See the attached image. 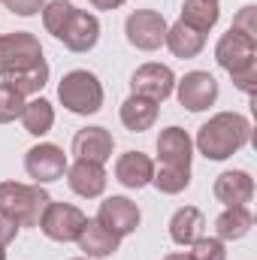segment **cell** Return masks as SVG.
<instances>
[{
	"instance_id": "obj_1",
	"label": "cell",
	"mask_w": 257,
	"mask_h": 260,
	"mask_svg": "<svg viewBox=\"0 0 257 260\" xmlns=\"http://www.w3.org/2000/svg\"><path fill=\"white\" fill-rule=\"evenodd\" d=\"M251 139V124L239 112H218L197 130V148L206 160H227Z\"/></svg>"
},
{
	"instance_id": "obj_2",
	"label": "cell",
	"mask_w": 257,
	"mask_h": 260,
	"mask_svg": "<svg viewBox=\"0 0 257 260\" xmlns=\"http://www.w3.org/2000/svg\"><path fill=\"white\" fill-rule=\"evenodd\" d=\"M52 197L43 185H21V182H0V215L21 227H40V218L46 212Z\"/></svg>"
},
{
	"instance_id": "obj_3",
	"label": "cell",
	"mask_w": 257,
	"mask_h": 260,
	"mask_svg": "<svg viewBox=\"0 0 257 260\" xmlns=\"http://www.w3.org/2000/svg\"><path fill=\"white\" fill-rule=\"evenodd\" d=\"M58 100L73 115H94L103 106V85L88 70H70L58 85Z\"/></svg>"
},
{
	"instance_id": "obj_4",
	"label": "cell",
	"mask_w": 257,
	"mask_h": 260,
	"mask_svg": "<svg viewBox=\"0 0 257 260\" xmlns=\"http://www.w3.org/2000/svg\"><path fill=\"white\" fill-rule=\"evenodd\" d=\"M167 18L157 12V9H133L124 21V34H127V43L139 52H154L164 46V37H167Z\"/></svg>"
},
{
	"instance_id": "obj_5",
	"label": "cell",
	"mask_w": 257,
	"mask_h": 260,
	"mask_svg": "<svg viewBox=\"0 0 257 260\" xmlns=\"http://www.w3.org/2000/svg\"><path fill=\"white\" fill-rule=\"evenodd\" d=\"M85 212L73 203H55L49 200L43 218H40V230L52 239V242H76V236L85 227Z\"/></svg>"
},
{
	"instance_id": "obj_6",
	"label": "cell",
	"mask_w": 257,
	"mask_h": 260,
	"mask_svg": "<svg viewBox=\"0 0 257 260\" xmlns=\"http://www.w3.org/2000/svg\"><path fill=\"white\" fill-rule=\"evenodd\" d=\"M40 58H43V46L30 30H15V34L0 37V79L37 64Z\"/></svg>"
},
{
	"instance_id": "obj_7",
	"label": "cell",
	"mask_w": 257,
	"mask_h": 260,
	"mask_svg": "<svg viewBox=\"0 0 257 260\" xmlns=\"http://www.w3.org/2000/svg\"><path fill=\"white\" fill-rule=\"evenodd\" d=\"M67 167L70 164H67L64 148L55 142H40V145L27 148V154H24V170L37 185H49V182L64 179Z\"/></svg>"
},
{
	"instance_id": "obj_8",
	"label": "cell",
	"mask_w": 257,
	"mask_h": 260,
	"mask_svg": "<svg viewBox=\"0 0 257 260\" xmlns=\"http://www.w3.org/2000/svg\"><path fill=\"white\" fill-rule=\"evenodd\" d=\"M176 97H179V103L188 112H203V109L215 106V100H218V82L206 70L185 73V79L176 82Z\"/></svg>"
},
{
	"instance_id": "obj_9",
	"label": "cell",
	"mask_w": 257,
	"mask_h": 260,
	"mask_svg": "<svg viewBox=\"0 0 257 260\" xmlns=\"http://www.w3.org/2000/svg\"><path fill=\"white\" fill-rule=\"evenodd\" d=\"M130 88H133V94H139L145 100L164 103L176 91V73L167 64H142L130 76Z\"/></svg>"
},
{
	"instance_id": "obj_10",
	"label": "cell",
	"mask_w": 257,
	"mask_h": 260,
	"mask_svg": "<svg viewBox=\"0 0 257 260\" xmlns=\"http://www.w3.org/2000/svg\"><path fill=\"white\" fill-rule=\"evenodd\" d=\"M97 221L109 233H115L118 239H124V236H130L139 227L142 212H139V206L133 200H127V197H106L100 203V209H97Z\"/></svg>"
},
{
	"instance_id": "obj_11",
	"label": "cell",
	"mask_w": 257,
	"mask_h": 260,
	"mask_svg": "<svg viewBox=\"0 0 257 260\" xmlns=\"http://www.w3.org/2000/svg\"><path fill=\"white\" fill-rule=\"evenodd\" d=\"M215 61H218V67H224L227 73H236L242 67L254 64L257 61V40L230 27L218 40V46H215Z\"/></svg>"
},
{
	"instance_id": "obj_12",
	"label": "cell",
	"mask_w": 257,
	"mask_h": 260,
	"mask_svg": "<svg viewBox=\"0 0 257 260\" xmlns=\"http://www.w3.org/2000/svg\"><path fill=\"white\" fill-rule=\"evenodd\" d=\"M58 40L64 43L70 52H76V55L91 52L97 46V40H100V21H97V15H91L85 9H73V15L64 24V30H61Z\"/></svg>"
},
{
	"instance_id": "obj_13",
	"label": "cell",
	"mask_w": 257,
	"mask_h": 260,
	"mask_svg": "<svg viewBox=\"0 0 257 260\" xmlns=\"http://www.w3.org/2000/svg\"><path fill=\"white\" fill-rule=\"evenodd\" d=\"M115 139L106 127H82L73 136V154L76 160H91V164H106L112 157Z\"/></svg>"
},
{
	"instance_id": "obj_14",
	"label": "cell",
	"mask_w": 257,
	"mask_h": 260,
	"mask_svg": "<svg viewBox=\"0 0 257 260\" xmlns=\"http://www.w3.org/2000/svg\"><path fill=\"white\" fill-rule=\"evenodd\" d=\"M76 245H79V251L88 260H100V257L115 254L118 245H121V239H118L115 233H109L97 218H88L85 227H82V233L76 236Z\"/></svg>"
},
{
	"instance_id": "obj_15",
	"label": "cell",
	"mask_w": 257,
	"mask_h": 260,
	"mask_svg": "<svg viewBox=\"0 0 257 260\" xmlns=\"http://www.w3.org/2000/svg\"><path fill=\"white\" fill-rule=\"evenodd\" d=\"M194 139L182 127H164L157 136V160L164 167H191Z\"/></svg>"
},
{
	"instance_id": "obj_16",
	"label": "cell",
	"mask_w": 257,
	"mask_h": 260,
	"mask_svg": "<svg viewBox=\"0 0 257 260\" xmlns=\"http://www.w3.org/2000/svg\"><path fill=\"white\" fill-rule=\"evenodd\" d=\"M67 182L73 188V194L85 197V200H94L106 191V170L103 164H91V160H76L67 167Z\"/></svg>"
},
{
	"instance_id": "obj_17",
	"label": "cell",
	"mask_w": 257,
	"mask_h": 260,
	"mask_svg": "<svg viewBox=\"0 0 257 260\" xmlns=\"http://www.w3.org/2000/svg\"><path fill=\"white\" fill-rule=\"evenodd\" d=\"M115 179L130 188V191H139L145 185H151L154 179V160L142 151H124L118 160H115Z\"/></svg>"
},
{
	"instance_id": "obj_18",
	"label": "cell",
	"mask_w": 257,
	"mask_h": 260,
	"mask_svg": "<svg viewBox=\"0 0 257 260\" xmlns=\"http://www.w3.org/2000/svg\"><path fill=\"white\" fill-rule=\"evenodd\" d=\"M215 197L224 206H248L254 197V179L245 170H227L215 179Z\"/></svg>"
},
{
	"instance_id": "obj_19",
	"label": "cell",
	"mask_w": 257,
	"mask_h": 260,
	"mask_svg": "<svg viewBox=\"0 0 257 260\" xmlns=\"http://www.w3.org/2000/svg\"><path fill=\"white\" fill-rule=\"evenodd\" d=\"M203 227H206V215L197 206H182L170 218V239L176 245H182V248H191L194 242L203 236Z\"/></svg>"
},
{
	"instance_id": "obj_20",
	"label": "cell",
	"mask_w": 257,
	"mask_h": 260,
	"mask_svg": "<svg viewBox=\"0 0 257 260\" xmlns=\"http://www.w3.org/2000/svg\"><path fill=\"white\" fill-rule=\"evenodd\" d=\"M164 46H167L176 58L188 61V58H197V55L206 49V34H203V30H194L191 24H185V21H176V24L167 27Z\"/></svg>"
},
{
	"instance_id": "obj_21",
	"label": "cell",
	"mask_w": 257,
	"mask_h": 260,
	"mask_svg": "<svg viewBox=\"0 0 257 260\" xmlns=\"http://www.w3.org/2000/svg\"><path fill=\"white\" fill-rule=\"evenodd\" d=\"M254 227V215L248 206H227L218 218H215V233L221 242H233V239H242L248 236Z\"/></svg>"
},
{
	"instance_id": "obj_22",
	"label": "cell",
	"mask_w": 257,
	"mask_h": 260,
	"mask_svg": "<svg viewBox=\"0 0 257 260\" xmlns=\"http://www.w3.org/2000/svg\"><path fill=\"white\" fill-rule=\"evenodd\" d=\"M121 124L133 133H142V130H151L157 121V103L154 100H145L139 94H130L127 100L121 103Z\"/></svg>"
},
{
	"instance_id": "obj_23",
	"label": "cell",
	"mask_w": 257,
	"mask_h": 260,
	"mask_svg": "<svg viewBox=\"0 0 257 260\" xmlns=\"http://www.w3.org/2000/svg\"><path fill=\"white\" fill-rule=\"evenodd\" d=\"M3 82H6L12 91H18L21 97L40 94V91L46 88V82H49V64H46V58H40L37 64H30V67H24V70H15V73L3 76Z\"/></svg>"
},
{
	"instance_id": "obj_24",
	"label": "cell",
	"mask_w": 257,
	"mask_h": 260,
	"mask_svg": "<svg viewBox=\"0 0 257 260\" xmlns=\"http://www.w3.org/2000/svg\"><path fill=\"white\" fill-rule=\"evenodd\" d=\"M21 124H24V130L30 136H46L49 130L55 127V106L46 97L27 100L24 103V112H21Z\"/></svg>"
},
{
	"instance_id": "obj_25",
	"label": "cell",
	"mask_w": 257,
	"mask_h": 260,
	"mask_svg": "<svg viewBox=\"0 0 257 260\" xmlns=\"http://www.w3.org/2000/svg\"><path fill=\"white\" fill-rule=\"evenodd\" d=\"M218 18H221V9L215 0H185L182 15H179V21L191 24L194 30H203V34H209L218 24Z\"/></svg>"
},
{
	"instance_id": "obj_26",
	"label": "cell",
	"mask_w": 257,
	"mask_h": 260,
	"mask_svg": "<svg viewBox=\"0 0 257 260\" xmlns=\"http://www.w3.org/2000/svg\"><path fill=\"white\" fill-rule=\"evenodd\" d=\"M151 185L160 191V194H182L188 185H191V167H157L154 170V179Z\"/></svg>"
},
{
	"instance_id": "obj_27",
	"label": "cell",
	"mask_w": 257,
	"mask_h": 260,
	"mask_svg": "<svg viewBox=\"0 0 257 260\" xmlns=\"http://www.w3.org/2000/svg\"><path fill=\"white\" fill-rule=\"evenodd\" d=\"M73 3H67V0H49L46 6H43V27L52 34V37H61V30H64V24L70 21V15H73Z\"/></svg>"
},
{
	"instance_id": "obj_28",
	"label": "cell",
	"mask_w": 257,
	"mask_h": 260,
	"mask_svg": "<svg viewBox=\"0 0 257 260\" xmlns=\"http://www.w3.org/2000/svg\"><path fill=\"white\" fill-rule=\"evenodd\" d=\"M24 103H27V100H24L18 91H12L6 82H0V124H9V121L21 118Z\"/></svg>"
},
{
	"instance_id": "obj_29",
	"label": "cell",
	"mask_w": 257,
	"mask_h": 260,
	"mask_svg": "<svg viewBox=\"0 0 257 260\" xmlns=\"http://www.w3.org/2000/svg\"><path fill=\"white\" fill-rule=\"evenodd\" d=\"M191 260H227V251H224V242L218 236H200L188 251Z\"/></svg>"
},
{
	"instance_id": "obj_30",
	"label": "cell",
	"mask_w": 257,
	"mask_h": 260,
	"mask_svg": "<svg viewBox=\"0 0 257 260\" xmlns=\"http://www.w3.org/2000/svg\"><path fill=\"white\" fill-rule=\"evenodd\" d=\"M230 79H233V85H236L242 94L254 97V91H257V61L248 64V67H242V70H236V73H230Z\"/></svg>"
},
{
	"instance_id": "obj_31",
	"label": "cell",
	"mask_w": 257,
	"mask_h": 260,
	"mask_svg": "<svg viewBox=\"0 0 257 260\" xmlns=\"http://www.w3.org/2000/svg\"><path fill=\"white\" fill-rule=\"evenodd\" d=\"M233 30L245 34V37H254L257 40V6H242L233 18Z\"/></svg>"
},
{
	"instance_id": "obj_32",
	"label": "cell",
	"mask_w": 257,
	"mask_h": 260,
	"mask_svg": "<svg viewBox=\"0 0 257 260\" xmlns=\"http://www.w3.org/2000/svg\"><path fill=\"white\" fill-rule=\"evenodd\" d=\"M3 3L12 15H21V18H30L37 12H43V6H46V0H3Z\"/></svg>"
},
{
	"instance_id": "obj_33",
	"label": "cell",
	"mask_w": 257,
	"mask_h": 260,
	"mask_svg": "<svg viewBox=\"0 0 257 260\" xmlns=\"http://www.w3.org/2000/svg\"><path fill=\"white\" fill-rule=\"evenodd\" d=\"M18 236V227L12 224V221H6L3 215H0V245H9L12 239Z\"/></svg>"
},
{
	"instance_id": "obj_34",
	"label": "cell",
	"mask_w": 257,
	"mask_h": 260,
	"mask_svg": "<svg viewBox=\"0 0 257 260\" xmlns=\"http://www.w3.org/2000/svg\"><path fill=\"white\" fill-rule=\"evenodd\" d=\"M127 0H91V6L94 9H103V12H112V9H118V6H124Z\"/></svg>"
},
{
	"instance_id": "obj_35",
	"label": "cell",
	"mask_w": 257,
	"mask_h": 260,
	"mask_svg": "<svg viewBox=\"0 0 257 260\" xmlns=\"http://www.w3.org/2000/svg\"><path fill=\"white\" fill-rule=\"evenodd\" d=\"M164 260H191V257H188L185 251H176V254H167V257H164Z\"/></svg>"
},
{
	"instance_id": "obj_36",
	"label": "cell",
	"mask_w": 257,
	"mask_h": 260,
	"mask_svg": "<svg viewBox=\"0 0 257 260\" xmlns=\"http://www.w3.org/2000/svg\"><path fill=\"white\" fill-rule=\"evenodd\" d=\"M0 260H6V245H0Z\"/></svg>"
},
{
	"instance_id": "obj_37",
	"label": "cell",
	"mask_w": 257,
	"mask_h": 260,
	"mask_svg": "<svg viewBox=\"0 0 257 260\" xmlns=\"http://www.w3.org/2000/svg\"><path fill=\"white\" fill-rule=\"evenodd\" d=\"M73 260H88V257H73Z\"/></svg>"
},
{
	"instance_id": "obj_38",
	"label": "cell",
	"mask_w": 257,
	"mask_h": 260,
	"mask_svg": "<svg viewBox=\"0 0 257 260\" xmlns=\"http://www.w3.org/2000/svg\"><path fill=\"white\" fill-rule=\"evenodd\" d=\"M215 3H218V0H215Z\"/></svg>"
}]
</instances>
